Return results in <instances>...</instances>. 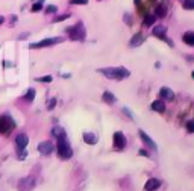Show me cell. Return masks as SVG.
<instances>
[{
  "label": "cell",
  "instance_id": "e0dca14e",
  "mask_svg": "<svg viewBox=\"0 0 194 191\" xmlns=\"http://www.w3.org/2000/svg\"><path fill=\"white\" fill-rule=\"evenodd\" d=\"M183 43L187 44V46H191L194 47V30H188V32H185L182 36Z\"/></svg>",
  "mask_w": 194,
  "mask_h": 191
},
{
  "label": "cell",
  "instance_id": "ffe728a7",
  "mask_svg": "<svg viewBox=\"0 0 194 191\" xmlns=\"http://www.w3.org/2000/svg\"><path fill=\"white\" fill-rule=\"evenodd\" d=\"M52 135H53L55 138H59V137H64V135H67V133H65V129H64L62 126H53V128H52Z\"/></svg>",
  "mask_w": 194,
  "mask_h": 191
},
{
  "label": "cell",
  "instance_id": "4fadbf2b",
  "mask_svg": "<svg viewBox=\"0 0 194 191\" xmlns=\"http://www.w3.org/2000/svg\"><path fill=\"white\" fill-rule=\"evenodd\" d=\"M150 108H152V109H153L155 112H159V114L165 112V109H167V106H165V102H164L162 99H159V100H155V102H152Z\"/></svg>",
  "mask_w": 194,
  "mask_h": 191
},
{
  "label": "cell",
  "instance_id": "ac0fdd59",
  "mask_svg": "<svg viewBox=\"0 0 194 191\" xmlns=\"http://www.w3.org/2000/svg\"><path fill=\"white\" fill-rule=\"evenodd\" d=\"M102 100L105 103H108V105H114L115 102H117V97H115L111 91H105L102 96Z\"/></svg>",
  "mask_w": 194,
  "mask_h": 191
},
{
  "label": "cell",
  "instance_id": "3957f363",
  "mask_svg": "<svg viewBox=\"0 0 194 191\" xmlns=\"http://www.w3.org/2000/svg\"><path fill=\"white\" fill-rule=\"evenodd\" d=\"M65 32L69 34L70 40H73V41H82V40H85V36H87V32H85V27H83V24L78 23L76 26H70L65 29Z\"/></svg>",
  "mask_w": 194,
  "mask_h": 191
},
{
  "label": "cell",
  "instance_id": "d6a6232c",
  "mask_svg": "<svg viewBox=\"0 0 194 191\" xmlns=\"http://www.w3.org/2000/svg\"><path fill=\"white\" fill-rule=\"evenodd\" d=\"M71 5H87L88 0H70Z\"/></svg>",
  "mask_w": 194,
  "mask_h": 191
},
{
  "label": "cell",
  "instance_id": "ba28073f",
  "mask_svg": "<svg viewBox=\"0 0 194 191\" xmlns=\"http://www.w3.org/2000/svg\"><path fill=\"white\" fill-rule=\"evenodd\" d=\"M53 150H55V146L52 141H41V143L38 144V152L41 153V155H52L53 153Z\"/></svg>",
  "mask_w": 194,
  "mask_h": 191
},
{
  "label": "cell",
  "instance_id": "30bf717a",
  "mask_svg": "<svg viewBox=\"0 0 194 191\" xmlns=\"http://www.w3.org/2000/svg\"><path fill=\"white\" fill-rule=\"evenodd\" d=\"M159 97L162 100H168V102H173L174 100V93L173 90L168 88V86H162L159 90Z\"/></svg>",
  "mask_w": 194,
  "mask_h": 191
},
{
  "label": "cell",
  "instance_id": "83f0119b",
  "mask_svg": "<svg viewBox=\"0 0 194 191\" xmlns=\"http://www.w3.org/2000/svg\"><path fill=\"white\" fill-rule=\"evenodd\" d=\"M183 8L188 9V11H190V9H194V0H185V2H183Z\"/></svg>",
  "mask_w": 194,
  "mask_h": 191
},
{
  "label": "cell",
  "instance_id": "d590c367",
  "mask_svg": "<svg viewBox=\"0 0 194 191\" xmlns=\"http://www.w3.org/2000/svg\"><path fill=\"white\" fill-rule=\"evenodd\" d=\"M191 76H193V79H194V72H193V73H191Z\"/></svg>",
  "mask_w": 194,
  "mask_h": 191
},
{
  "label": "cell",
  "instance_id": "277c9868",
  "mask_svg": "<svg viewBox=\"0 0 194 191\" xmlns=\"http://www.w3.org/2000/svg\"><path fill=\"white\" fill-rule=\"evenodd\" d=\"M14 128H15V121L9 114L0 115V133L2 135H8Z\"/></svg>",
  "mask_w": 194,
  "mask_h": 191
},
{
  "label": "cell",
  "instance_id": "1f68e13d",
  "mask_svg": "<svg viewBox=\"0 0 194 191\" xmlns=\"http://www.w3.org/2000/svg\"><path fill=\"white\" fill-rule=\"evenodd\" d=\"M55 106H56V99L53 97V99H50V100H49V103H47V109H49V111H52Z\"/></svg>",
  "mask_w": 194,
  "mask_h": 191
},
{
  "label": "cell",
  "instance_id": "2e32d148",
  "mask_svg": "<svg viewBox=\"0 0 194 191\" xmlns=\"http://www.w3.org/2000/svg\"><path fill=\"white\" fill-rule=\"evenodd\" d=\"M165 34H167V27L165 26H156L155 29H153V35L158 36V38H161V40H167L165 38Z\"/></svg>",
  "mask_w": 194,
  "mask_h": 191
},
{
  "label": "cell",
  "instance_id": "836d02e7",
  "mask_svg": "<svg viewBox=\"0 0 194 191\" xmlns=\"http://www.w3.org/2000/svg\"><path fill=\"white\" fill-rule=\"evenodd\" d=\"M29 35H31L29 32H23V34H20V35H18V40H26Z\"/></svg>",
  "mask_w": 194,
  "mask_h": 191
},
{
  "label": "cell",
  "instance_id": "5bb4252c",
  "mask_svg": "<svg viewBox=\"0 0 194 191\" xmlns=\"http://www.w3.org/2000/svg\"><path fill=\"white\" fill-rule=\"evenodd\" d=\"M15 144H17V149H26V146L29 144V138H27V135H26V133H20V135H17V138H15Z\"/></svg>",
  "mask_w": 194,
  "mask_h": 191
},
{
  "label": "cell",
  "instance_id": "8992f818",
  "mask_svg": "<svg viewBox=\"0 0 194 191\" xmlns=\"http://www.w3.org/2000/svg\"><path fill=\"white\" fill-rule=\"evenodd\" d=\"M112 143H114L115 150L121 152V150H125L126 146H127V138H126V135L121 131H117L112 135Z\"/></svg>",
  "mask_w": 194,
  "mask_h": 191
},
{
  "label": "cell",
  "instance_id": "52a82bcc",
  "mask_svg": "<svg viewBox=\"0 0 194 191\" xmlns=\"http://www.w3.org/2000/svg\"><path fill=\"white\" fill-rule=\"evenodd\" d=\"M138 135H140V140L143 141V144L146 146V149H147V150H158V146H156V143L150 138V135H149V133H146L144 131H140V132H138Z\"/></svg>",
  "mask_w": 194,
  "mask_h": 191
},
{
  "label": "cell",
  "instance_id": "6da1fadb",
  "mask_svg": "<svg viewBox=\"0 0 194 191\" xmlns=\"http://www.w3.org/2000/svg\"><path fill=\"white\" fill-rule=\"evenodd\" d=\"M99 73H102L105 77L112 79V81H121L130 76V72L126 67H105V68H99Z\"/></svg>",
  "mask_w": 194,
  "mask_h": 191
},
{
  "label": "cell",
  "instance_id": "603a6c76",
  "mask_svg": "<svg viewBox=\"0 0 194 191\" xmlns=\"http://www.w3.org/2000/svg\"><path fill=\"white\" fill-rule=\"evenodd\" d=\"M185 128H187V132H188V133H194V119L188 120L187 124H185Z\"/></svg>",
  "mask_w": 194,
  "mask_h": 191
},
{
  "label": "cell",
  "instance_id": "d4e9b609",
  "mask_svg": "<svg viewBox=\"0 0 194 191\" xmlns=\"http://www.w3.org/2000/svg\"><path fill=\"white\" fill-rule=\"evenodd\" d=\"M155 20H156L155 15H147V17L144 18V26H150V24H153L155 23Z\"/></svg>",
  "mask_w": 194,
  "mask_h": 191
},
{
  "label": "cell",
  "instance_id": "f546056e",
  "mask_svg": "<svg viewBox=\"0 0 194 191\" xmlns=\"http://www.w3.org/2000/svg\"><path fill=\"white\" fill-rule=\"evenodd\" d=\"M121 112H123V114H125L129 120H134V114L130 112V109H129V108H123V109H121Z\"/></svg>",
  "mask_w": 194,
  "mask_h": 191
},
{
  "label": "cell",
  "instance_id": "e575fe53",
  "mask_svg": "<svg viewBox=\"0 0 194 191\" xmlns=\"http://www.w3.org/2000/svg\"><path fill=\"white\" fill-rule=\"evenodd\" d=\"M5 20H6V18H5L3 15H0V24H3V23H5Z\"/></svg>",
  "mask_w": 194,
  "mask_h": 191
},
{
  "label": "cell",
  "instance_id": "9c48e42d",
  "mask_svg": "<svg viewBox=\"0 0 194 191\" xmlns=\"http://www.w3.org/2000/svg\"><path fill=\"white\" fill-rule=\"evenodd\" d=\"M34 187H35V180L31 176H27V178H24V179H21L18 182V190L20 191H31Z\"/></svg>",
  "mask_w": 194,
  "mask_h": 191
},
{
  "label": "cell",
  "instance_id": "9a60e30c",
  "mask_svg": "<svg viewBox=\"0 0 194 191\" xmlns=\"http://www.w3.org/2000/svg\"><path fill=\"white\" fill-rule=\"evenodd\" d=\"M83 141L87 144H90V146H94V144H97L99 138H97V135L92 133V132H85V133H83Z\"/></svg>",
  "mask_w": 194,
  "mask_h": 191
},
{
  "label": "cell",
  "instance_id": "cb8c5ba5",
  "mask_svg": "<svg viewBox=\"0 0 194 191\" xmlns=\"http://www.w3.org/2000/svg\"><path fill=\"white\" fill-rule=\"evenodd\" d=\"M36 81H38V82H44V84H50V82L53 81V77H52L50 74H47V76H41V77H36Z\"/></svg>",
  "mask_w": 194,
  "mask_h": 191
},
{
  "label": "cell",
  "instance_id": "7c38bea8",
  "mask_svg": "<svg viewBox=\"0 0 194 191\" xmlns=\"http://www.w3.org/2000/svg\"><path fill=\"white\" fill-rule=\"evenodd\" d=\"M144 41H146L144 35H143L141 32H138V34H135V35L130 38V43H129V46H130V47H138V46H141Z\"/></svg>",
  "mask_w": 194,
  "mask_h": 191
},
{
  "label": "cell",
  "instance_id": "8fae6325",
  "mask_svg": "<svg viewBox=\"0 0 194 191\" xmlns=\"http://www.w3.org/2000/svg\"><path fill=\"white\" fill-rule=\"evenodd\" d=\"M161 182L159 179H156V178H150V179L146 182V185H144V190L146 191H156L158 188L161 187Z\"/></svg>",
  "mask_w": 194,
  "mask_h": 191
},
{
  "label": "cell",
  "instance_id": "44dd1931",
  "mask_svg": "<svg viewBox=\"0 0 194 191\" xmlns=\"http://www.w3.org/2000/svg\"><path fill=\"white\" fill-rule=\"evenodd\" d=\"M35 96H36V91H35L34 88H29V90H27V93H26V94H24V100H26V102H34L35 100Z\"/></svg>",
  "mask_w": 194,
  "mask_h": 191
},
{
  "label": "cell",
  "instance_id": "f1b7e54d",
  "mask_svg": "<svg viewBox=\"0 0 194 191\" xmlns=\"http://www.w3.org/2000/svg\"><path fill=\"white\" fill-rule=\"evenodd\" d=\"M26 155H27L26 149H17V156H18V159H24Z\"/></svg>",
  "mask_w": 194,
  "mask_h": 191
},
{
  "label": "cell",
  "instance_id": "484cf974",
  "mask_svg": "<svg viewBox=\"0 0 194 191\" xmlns=\"http://www.w3.org/2000/svg\"><path fill=\"white\" fill-rule=\"evenodd\" d=\"M56 11H58V8L55 6V5H47L46 9H44V12H46L47 15H49V14H55Z\"/></svg>",
  "mask_w": 194,
  "mask_h": 191
},
{
  "label": "cell",
  "instance_id": "4dcf8cb0",
  "mask_svg": "<svg viewBox=\"0 0 194 191\" xmlns=\"http://www.w3.org/2000/svg\"><path fill=\"white\" fill-rule=\"evenodd\" d=\"M138 155H140V156H146V158H150V152H149L146 147H143V149H140V150H138Z\"/></svg>",
  "mask_w": 194,
  "mask_h": 191
},
{
  "label": "cell",
  "instance_id": "4316f807",
  "mask_svg": "<svg viewBox=\"0 0 194 191\" xmlns=\"http://www.w3.org/2000/svg\"><path fill=\"white\" fill-rule=\"evenodd\" d=\"M67 18H70V14H62V15H59V17H55V18H53V23L64 21V20H67Z\"/></svg>",
  "mask_w": 194,
  "mask_h": 191
},
{
  "label": "cell",
  "instance_id": "7402d4cb",
  "mask_svg": "<svg viewBox=\"0 0 194 191\" xmlns=\"http://www.w3.org/2000/svg\"><path fill=\"white\" fill-rule=\"evenodd\" d=\"M43 8H44V0H38V2H35L34 5H32L31 11L32 12H40V11H43Z\"/></svg>",
  "mask_w": 194,
  "mask_h": 191
},
{
  "label": "cell",
  "instance_id": "7a4b0ae2",
  "mask_svg": "<svg viewBox=\"0 0 194 191\" xmlns=\"http://www.w3.org/2000/svg\"><path fill=\"white\" fill-rule=\"evenodd\" d=\"M56 140H58V144H56L58 156H59L61 159H70V158L73 156V149H71V146H70V143H69L67 135L59 137Z\"/></svg>",
  "mask_w": 194,
  "mask_h": 191
},
{
  "label": "cell",
  "instance_id": "5b68a950",
  "mask_svg": "<svg viewBox=\"0 0 194 191\" xmlns=\"http://www.w3.org/2000/svg\"><path fill=\"white\" fill-rule=\"evenodd\" d=\"M64 38L62 36H53V38H44L38 43H32L29 44V49H44V47H50V46H55V44H59L62 43Z\"/></svg>",
  "mask_w": 194,
  "mask_h": 191
},
{
  "label": "cell",
  "instance_id": "d6986e66",
  "mask_svg": "<svg viewBox=\"0 0 194 191\" xmlns=\"http://www.w3.org/2000/svg\"><path fill=\"white\" fill-rule=\"evenodd\" d=\"M167 15V5L165 3H159L156 6V17L158 18H164Z\"/></svg>",
  "mask_w": 194,
  "mask_h": 191
}]
</instances>
